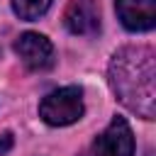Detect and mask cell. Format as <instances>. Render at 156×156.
<instances>
[{
	"instance_id": "3",
	"label": "cell",
	"mask_w": 156,
	"mask_h": 156,
	"mask_svg": "<svg viewBox=\"0 0 156 156\" xmlns=\"http://www.w3.org/2000/svg\"><path fill=\"white\" fill-rule=\"evenodd\" d=\"M15 54L29 71H49L56 61L54 44L39 32H24L15 41Z\"/></svg>"
},
{
	"instance_id": "8",
	"label": "cell",
	"mask_w": 156,
	"mask_h": 156,
	"mask_svg": "<svg viewBox=\"0 0 156 156\" xmlns=\"http://www.w3.org/2000/svg\"><path fill=\"white\" fill-rule=\"evenodd\" d=\"M12 141H15V139H12V134H10V132H5V134L0 136V156H2V154H7V151L12 149Z\"/></svg>"
},
{
	"instance_id": "6",
	"label": "cell",
	"mask_w": 156,
	"mask_h": 156,
	"mask_svg": "<svg viewBox=\"0 0 156 156\" xmlns=\"http://www.w3.org/2000/svg\"><path fill=\"white\" fill-rule=\"evenodd\" d=\"M115 10L129 32H149L156 27V0H115Z\"/></svg>"
},
{
	"instance_id": "2",
	"label": "cell",
	"mask_w": 156,
	"mask_h": 156,
	"mask_svg": "<svg viewBox=\"0 0 156 156\" xmlns=\"http://www.w3.org/2000/svg\"><path fill=\"white\" fill-rule=\"evenodd\" d=\"M83 88L80 85H66L56 88L39 102V117L51 127H66L83 117Z\"/></svg>"
},
{
	"instance_id": "7",
	"label": "cell",
	"mask_w": 156,
	"mask_h": 156,
	"mask_svg": "<svg viewBox=\"0 0 156 156\" xmlns=\"http://www.w3.org/2000/svg\"><path fill=\"white\" fill-rule=\"evenodd\" d=\"M54 0H12V10L20 20H27V22H34L39 17L46 15V10L51 7Z\"/></svg>"
},
{
	"instance_id": "5",
	"label": "cell",
	"mask_w": 156,
	"mask_h": 156,
	"mask_svg": "<svg viewBox=\"0 0 156 156\" xmlns=\"http://www.w3.org/2000/svg\"><path fill=\"white\" fill-rule=\"evenodd\" d=\"M63 24L76 37H95L100 32V10L95 0H71L63 12Z\"/></svg>"
},
{
	"instance_id": "1",
	"label": "cell",
	"mask_w": 156,
	"mask_h": 156,
	"mask_svg": "<svg viewBox=\"0 0 156 156\" xmlns=\"http://www.w3.org/2000/svg\"><path fill=\"white\" fill-rule=\"evenodd\" d=\"M107 80L115 98L144 119L156 115V54L151 46H122L112 54Z\"/></svg>"
},
{
	"instance_id": "9",
	"label": "cell",
	"mask_w": 156,
	"mask_h": 156,
	"mask_svg": "<svg viewBox=\"0 0 156 156\" xmlns=\"http://www.w3.org/2000/svg\"><path fill=\"white\" fill-rule=\"evenodd\" d=\"M80 156H93V154H80Z\"/></svg>"
},
{
	"instance_id": "4",
	"label": "cell",
	"mask_w": 156,
	"mask_h": 156,
	"mask_svg": "<svg viewBox=\"0 0 156 156\" xmlns=\"http://www.w3.org/2000/svg\"><path fill=\"white\" fill-rule=\"evenodd\" d=\"M93 156H134V134L124 117H112L93 144Z\"/></svg>"
}]
</instances>
